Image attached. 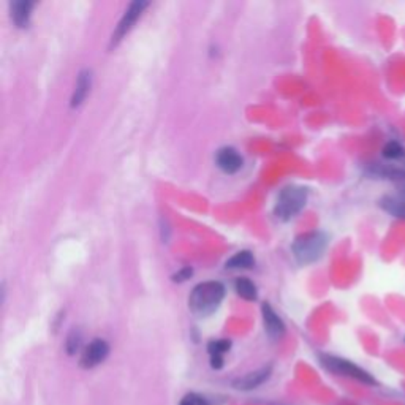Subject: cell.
Wrapping results in <instances>:
<instances>
[{
  "mask_svg": "<svg viewBox=\"0 0 405 405\" xmlns=\"http://www.w3.org/2000/svg\"><path fill=\"white\" fill-rule=\"evenodd\" d=\"M225 296V287L220 282H202L190 295V309L195 315L207 317L220 306Z\"/></svg>",
  "mask_w": 405,
  "mask_h": 405,
  "instance_id": "obj_1",
  "label": "cell"
},
{
  "mask_svg": "<svg viewBox=\"0 0 405 405\" xmlns=\"http://www.w3.org/2000/svg\"><path fill=\"white\" fill-rule=\"evenodd\" d=\"M328 237L323 233H307L298 237L293 244V253H295L296 260L301 265H309V263L317 261L326 250Z\"/></svg>",
  "mask_w": 405,
  "mask_h": 405,
  "instance_id": "obj_2",
  "label": "cell"
},
{
  "mask_svg": "<svg viewBox=\"0 0 405 405\" xmlns=\"http://www.w3.org/2000/svg\"><path fill=\"white\" fill-rule=\"evenodd\" d=\"M307 201V190L302 187H285L280 192L276 205V215L280 220H290L300 214Z\"/></svg>",
  "mask_w": 405,
  "mask_h": 405,
  "instance_id": "obj_3",
  "label": "cell"
},
{
  "mask_svg": "<svg viewBox=\"0 0 405 405\" xmlns=\"http://www.w3.org/2000/svg\"><path fill=\"white\" fill-rule=\"evenodd\" d=\"M320 361L328 371H331L334 374H341V376L352 377L354 380H358V382L366 383V384H376V380H374L371 374L363 371L361 367H358L356 364H353L350 361H347V359L331 356V354H322Z\"/></svg>",
  "mask_w": 405,
  "mask_h": 405,
  "instance_id": "obj_4",
  "label": "cell"
},
{
  "mask_svg": "<svg viewBox=\"0 0 405 405\" xmlns=\"http://www.w3.org/2000/svg\"><path fill=\"white\" fill-rule=\"evenodd\" d=\"M146 7H148V2H141V0H136V2L130 3V7L125 10L122 19H120L119 25L114 30L113 38H111V47H116V44L130 32V29L133 27V24L136 21H138V18L141 16V13L144 12Z\"/></svg>",
  "mask_w": 405,
  "mask_h": 405,
  "instance_id": "obj_5",
  "label": "cell"
},
{
  "mask_svg": "<svg viewBox=\"0 0 405 405\" xmlns=\"http://www.w3.org/2000/svg\"><path fill=\"white\" fill-rule=\"evenodd\" d=\"M109 354V345L103 339H95L84 348L83 356H81V366L84 369H92L103 363Z\"/></svg>",
  "mask_w": 405,
  "mask_h": 405,
  "instance_id": "obj_6",
  "label": "cell"
},
{
  "mask_svg": "<svg viewBox=\"0 0 405 405\" xmlns=\"http://www.w3.org/2000/svg\"><path fill=\"white\" fill-rule=\"evenodd\" d=\"M271 371H272L271 366L258 369V371H255V372L247 374L246 377L235 380L233 387H235L236 389H241V391H250V389H255V388L260 387V384L265 383L266 380L271 377Z\"/></svg>",
  "mask_w": 405,
  "mask_h": 405,
  "instance_id": "obj_7",
  "label": "cell"
},
{
  "mask_svg": "<svg viewBox=\"0 0 405 405\" xmlns=\"http://www.w3.org/2000/svg\"><path fill=\"white\" fill-rule=\"evenodd\" d=\"M215 161H217V166L228 174L236 173V171H239L242 166L241 155L237 154V151L233 148L220 149L215 155Z\"/></svg>",
  "mask_w": 405,
  "mask_h": 405,
  "instance_id": "obj_8",
  "label": "cell"
},
{
  "mask_svg": "<svg viewBox=\"0 0 405 405\" xmlns=\"http://www.w3.org/2000/svg\"><path fill=\"white\" fill-rule=\"evenodd\" d=\"M263 312V322H265V328L266 332L270 334L271 339H280L283 334H285V325L280 320V317L272 311V307L270 304H263L261 307Z\"/></svg>",
  "mask_w": 405,
  "mask_h": 405,
  "instance_id": "obj_9",
  "label": "cell"
},
{
  "mask_svg": "<svg viewBox=\"0 0 405 405\" xmlns=\"http://www.w3.org/2000/svg\"><path fill=\"white\" fill-rule=\"evenodd\" d=\"M369 174L382 177V179H393V181H405V170L399 168L396 165L389 164H371L369 165Z\"/></svg>",
  "mask_w": 405,
  "mask_h": 405,
  "instance_id": "obj_10",
  "label": "cell"
},
{
  "mask_svg": "<svg viewBox=\"0 0 405 405\" xmlns=\"http://www.w3.org/2000/svg\"><path fill=\"white\" fill-rule=\"evenodd\" d=\"M34 8V2H29V0H18V2H13L10 5V10H12V19L13 23L16 24V27H25L29 24L30 12Z\"/></svg>",
  "mask_w": 405,
  "mask_h": 405,
  "instance_id": "obj_11",
  "label": "cell"
},
{
  "mask_svg": "<svg viewBox=\"0 0 405 405\" xmlns=\"http://www.w3.org/2000/svg\"><path fill=\"white\" fill-rule=\"evenodd\" d=\"M90 84H92V73H90V70H84V72H81L78 76V83H76L75 94L72 97V108L79 106L84 101V99L88 97Z\"/></svg>",
  "mask_w": 405,
  "mask_h": 405,
  "instance_id": "obj_12",
  "label": "cell"
},
{
  "mask_svg": "<svg viewBox=\"0 0 405 405\" xmlns=\"http://www.w3.org/2000/svg\"><path fill=\"white\" fill-rule=\"evenodd\" d=\"M380 206L383 207L388 214H391L397 219H404L405 220V200H399V198H393V196H387L380 201Z\"/></svg>",
  "mask_w": 405,
  "mask_h": 405,
  "instance_id": "obj_13",
  "label": "cell"
},
{
  "mask_svg": "<svg viewBox=\"0 0 405 405\" xmlns=\"http://www.w3.org/2000/svg\"><path fill=\"white\" fill-rule=\"evenodd\" d=\"M253 263H255V260H253L252 253L242 250L237 252L235 257H231L226 261V267H230V270H249V267L253 266Z\"/></svg>",
  "mask_w": 405,
  "mask_h": 405,
  "instance_id": "obj_14",
  "label": "cell"
},
{
  "mask_svg": "<svg viewBox=\"0 0 405 405\" xmlns=\"http://www.w3.org/2000/svg\"><path fill=\"white\" fill-rule=\"evenodd\" d=\"M235 288H236V293L239 295L241 298H244L246 301H255L258 293H257V287L255 283L250 282L249 278L242 277V278H237L236 283H235Z\"/></svg>",
  "mask_w": 405,
  "mask_h": 405,
  "instance_id": "obj_15",
  "label": "cell"
},
{
  "mask_svg": "<svg viewBox=\"0 0 405 405\" xmlns=\"http://www.w3.org/2000/svg\"><path fill=\"white\" fill-rule=\"evenodd\" d=\"M383 157L388 160H397L405 157V149L402 148V144H399L397 141H389L383 146Z\"/></svg>",
  "mask_w": 405,
  "mask_h": 405,
  "instance_id": "obj_16",
  "label": "cell"
},
{
  "mask_svg": "<svg viewBox=\"0 0 405 405\" xmlns=\"http://www.w3.org/2000/svg\"><path fill=\"white\" fill-rule=\"evenodd\" d=\"M81 345H83V336H81V332L78 331V329H73V331L68 334L67 343H65L67 353L68 354H75L76 352L79 350Z\"/></svg>",
  "mask_w": 405,
  "mask_h": 405,
  "instance_id": "obj_17",
  "label": "cell"
},
{
  "mask_svg": "<svg viewBox=\"0 0 405 405\" xmlns=\"http://www.w3.org/2000/svg\"><path fill=\"white\" fill-rule=\"evenodd\" d=\"M230 347H231L230 341H226V339H220V341H211L209 345H207V350H209L211 356H214V354L222 356L225 352L230 350Z\"/></svg>",
  "mask_w": 405,
  "mask_h": 405,
  "instance_id": "obj_18",
  "label": "cell"
},
{
  "mask_svg": "<svg viewBox=\"0 0 405 405\" xmlns=\"http://www.w3.org/2000/svg\"><path fill=\"white\" fill-rule=\"evenodd\" d=\"M190 276H192L190 267H184V270H181L179 272H177V274L173 276V280L174 282H185L187 278H190Z\"/></svg>",
  "mask_w": 405,
  "mask_h": 405,
  "instance_id": "obj_19",
  "label": "cell"
},
{
  "mask_svg": "<svg viewBox=\"0 0 405 405\" xmlns=\"http://www.w3.org/2000/svg\"><path fill=\"white\" fill-rule=\"evenodd\" d=\"M211 366L214 369H222V366H224V358L219 356V354L211 356Z\"/></svg>",
  "mask_w": 405,
  "mask_h": 405,
  "instance_id": "obj_20",
  "label": "cell"
},
{
  "mask_svg": "<svg viewBox=\"0 0 405 405\" xmlns=\"http://www.w3.org/2000/svg\"><path fill=\"white\" fill-rule=\"evenodd\" d=\"M179 405H196L195 394H190V396H185L184 399H182V402Z\"/></svg>",
  "mask_w": 405,
  "mask_h": 405,
  "instance_id": "obj_21",
  "label": "cell"
},
{
  "mask_svg": "<svg viewBox=\"0 0 405 405\" xmlns=\"http://www.w3.org/2000/svg\"><path fill=\"white\" fill-rule=\"evenodd\" d=\"M402 190H404V194H405V182H404V185H402Z\"/></svg>",
  "mask_w": 405,
  "mask_h": 405,
  "instance_id": "obj_22",
  "label": "cell"
}]
</instances>
